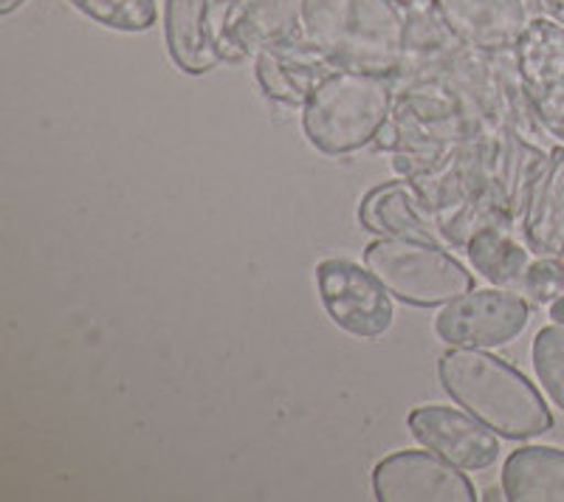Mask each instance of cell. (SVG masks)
I'll return each mask as SVG.
<instances>
[{"label": "cell", "instance_id": "cell-1", "mask_svg": "<svg viewBox=\"0 0 564 502\" xmlns=\"http://www.w3.org/2000/svg\"><path fill=\"white\" fill-rule=\"evenodd\" d=\"M437 379L457 406L506 440H531L553 429L545 399L525 373L480 348H452L437 359Z\"/></svg>", "mask_w": 564, "mask_h": 502}, {"label": "cell", "instance_id": "cell-2", "mask_svg": "<svg viewBox=\"0 0 564 502\" xmlns=\"http://www.w3.org/2000/svg\"><path fill=\"white\" fill-rule=\"evenodd\" d=\"M406 18L392 0H305L302 32L339 68L392 77L406 52Z\"/></svg>", "mask_w": 564, "mask_h": 502}, {"label": "cell", "instance_id": "cell-3", "mask_svg": "<svg viewBox=\"0 0 564 502\" xmlns=\"http://www.w3.org/2000/svg\"><path fill=\"white\" fill-rule=\"evenodd\" d=\"M395 108L392 77L339 68L302 105L305 139L325 155H350L376 142Z\"/></svg>", "mask_w": 564, "mask_h": 502}, {"label": "cell", "instance_id": "cell-4", "mask_svg": "<svg viewBox=\"0 0 564 502\" xmlns=\"http://www.w3.org/2000/svg\"><path fill=\"white\" fill-rule=\"evenodd\" d=\"M365 265L395 299L437 308L475 288L471 271L437 243L379 238L365 249Z\"/></svg>", "mask_w": 564, "mask_h": 502}, {"label": "cell", "instance_id": "cell-5", "mask_svg": "<svg viewBox=\"0 0 564 502\" xmlns=\"http://www.w3.org/2000/svg\"><path fill=\"white\" fill-rule=\"evenodd\" d=\"M243 0H167L164 3V43L184 74L215 72L226 59H238L235 20Z\"/></svg>", "mask_w": 564, "mask_h": 502}, {"label": "cell", "instance_id": "cell-6", "mask_svg": "<svg viewBox=\"0 0 564 502\" xmlns=\"http://www.w3.org/2000/svg\"><path fill=\"white\" fill-rule=\"evenodd\" d=\"M531 303L513 288H471L443 305L435 334L449 348H500L528 328Z\"/></svg>", "mask_w": 564, "mask_h": 502}, {"label": "cell", "instance_id": "cell-7", "mask_svg": "<svg viewBox=\"0 0 564 502\" xmlns=\"http://www.w3.org/2000/svg\"><path fill=\"white\" fill-rule=\"evenodd\" d=\"M316 288L327 316L359 339H379L392 328V294L372 277V271L341 258L316 265Z\"/></svg>", "mask_w": 564, "mask_h": 502}, {"label": "cell", "instance_id": "cell-8", "mask_svg": "<svg viewBox=\"0 0 564 502\" xmlns=\"http://www.w3.org/2000/svg\"><path fill=\"white\" fill-rule=\"evenodd\" d=\"M513 59L533 119L564 142V26L551 18L531 20Z\"/></svg>", "mask_w": 564, "mask_h": 502}, {"label": "cell", "instance_id": "cell-9", "mask_svg": "<svg viewBox=\"0 0 564 502\" xmlns=\"http://www.w3.org/2000/svg\"><path fill=\"white\" fill-rule=\"evenodd\" d=\"M379 502H475V483L432 449H404L381 458L372 469Z\"/></svg>", "mask_w": 564, "mask_h": 502}, {"label": "cell", "instance_id": "cell-10", "mask_svg": "<svg viewBox=\"0 0 564 502\" xmlns=\"http://www.w3.org/2000/svg\"><path fill=\"white\" fill-rule=\"evenodd\" d=\"M412 438L463 471H482L500 458V435L455 406H415L406 418Z\"/></svg>", "mask_w": 564, "mask_h": 502}, {"label": "cell", "instance_id": "cell-11", "mask_svg": "<svg viewBox=\"0 0 564 502\" xmlns=\"http://www.w3.org/2000/svg\"><path fill=\"white\" fill-rule=\"evenodd\" d=\"M334 72H339V65L322 54L308 37L265 45L257 52L254 63L257 83L263 94L282 105H305Z\"/></svg>", "mask_w": 564, "mask_h": 502}, {"label": "cell", "instance_id": "cell-12", "mask_svg": "<svg viewBox=\"0 0 564 502\" xmlns=\"http://www.w3.org/2000/svg\"><path fill=\"white\" fill-rule=\"evenodd\" d=\"M359 223L379 238L446 243L435 209L426 204L415 181H387L372 187L359 204Z\"/></svg>", "mask_w": 564, "mask_h": 502}, {"label": "cell", "instance_id": "cell-13", "mask_svg": "<svg viewBox=\"0 0 564 502\" xmlns=\"http://www.w3.org/2000/svg\"><path fill=\"white\" fill-rule=\"evenodd\" d=\"M432 7L457 40L486 54L513 52L531 23L522 0H432Z\"/></svg>", "mask_w": 564, "mask_h": 502}, {"label": "cell", "instance_id": "cell-14", "mask_svg": "<svg viewBox=\"0 0 564 502\" xmlns=\"http://www.w3.org/2000/svg\"><path fill=\"white\" fill-rule=\"evenodd\" d=\"M525 245L536 258H562L564 251V148L551 150L545 170L531 189L525 218Z\"/></svg>", "mask_w": 564, "mask_h": 502}, {"label": "cell", "instance_id": "cell-15", "mask_svg": "<svg viewBox=\"0 0 564 502\" xmlns=\"http://www.w3.org/2000/svg\"><path fill=\"white\" fill-rule=\"evenodd\" d=\"M508 502H564V449L522 446L502 463Z\"/></svg>", "mask_w": 564, "mask_h": 502}, {"label": "cell", "instance_id": "cell-16", "mask_svg": "<svg viewBox=\"0 0 564 502\" xmlns=\"http://www.w3.org/2000/svg\"><path fill=\"white\" fill-rule=\"evenodd\" d=\"M305 0H251L235 20V45L240 57L271 43L300 37Z\"/></svg>", "mask_w": 564, "mask_h": 502}, {"label": "cell", "instance_id": "cell-17", "mask_svg": "<svg viewBox=\"0 0 564 502\" xmlns=\"http://www.w3.org/2000/svg\"><path fill=\"white\" fill-rule=\"evenodd\" d=\"M463 249H466L471 265L480 271V277H486L497 288L520 291L522 277L531 265V258H528L531 249L522 245L520 240H513L511 229L486 226V229L471 234Z\"/></svg>", "mask_w": 564, "mask_h": 502}, {"label": "cell", "instance_id": "cell-18", "mask_svg": "<svg viewBox=\"0 0 564 502\" xmlns=\"http://www.w3.org/2000/svg\"><path fill=\"white\" fill-rule=\"evenodd\" d=\"M68 3L85 18L113 32H148L159 20L155 0H68Z\"/></svg>", "mask_w": 564, "mask_h": 502}, {"label": "cell", "instance_id": "cell-19", "mask_svg": "<svg viewBox=\"0 0 564 502\" xmlns=\"http://www.w3.org/2000/svg\"><path fill=\"white\" fill-rule=\"evenodd\" d=\"M533 370L553 404L564 413V325H547L536 334L531 348Z\"/></svg>", "mask_w": 564, "mask_h": 502}, {"label": "cell", "instance_id": "cell-20", "mask_svg": "<svg viewBox=\"0 0 564 502\" xmlns=\"http://www.w3.org/2000/svg\"><path fill=\"white\" fill-rule=\"evenodd\" d=\"M520 294L536 305H551L553 299L564 296V258L533 260L520 283Z\"/></svg>", "mask_w": 564, "mask_h": 502}, {"label": "cell", "instance_id": "cell-21", "mask_svg": "<svg viewBox=\"0 0 564 502\" xmlns=\"http://www.w3.org/2000/svg\"><path fill=\"white\" fill-rule=\"evenodd\" d=\"M376 144H379L381 150H390V153H395L398 144H401V128H398L395 119L384 122V128H381L379 135H376Z\"/></svg>", "mask_w": 564, "mask_h": 502}, {"label": "cell", "instance_id": "cell-22", "mask_svg": "<svg viewBox=\"0 0 564 502\" xmlns=\"http://www.w3.org/2000/svg\"><path fill=\"white\" fill-rule=\"evenodd\" d=\"M536 7L545 18L556 20L558 26H564V0H536Z\"/></svg>", "mask_w": 564, "mask_h": 502}, {"label": "cell", "instance_id": "cell-23", "mask_svg": "<svg viewBox=\"0 0 564 502\" xmlns=\"http://www.w3.org/2000/svg\"><path fill=\"white\" fill-rule=\"evenodd\" d=\"M547 314H551L553 323L564 325V296H558V299H553V303L547 305Z\"/></svg>", "mask_w": 564, "mask_h": 502}, {"label": "cell", "instance_id": "cell-24", "mask_svg": "<svg viewBox=\"0 0 564 502\" xmlns=\"http://www.w3.org/2000/svg\"><path fill=\"white\" fill-rule=\"evenodd\" d=\"M26 0H0V14H12L14 9H20Z\"/></svg>", "mask_w": 564, "mask_h": 502}, {"label": "cell", "instance_id": "cell-25", "mask_svg": "<svg viewBox=\"0 0 564 502\" xmlns=\"http://www.w3.org/2000/svg\"><path fill=\"white\" fill-rule=\"evenodd\" d=\"M392 3H398V7H404V9H417V7H426V3H432V0H392Z\"/></svg>", "mask_w": 564, "mask_h": 502}, {"label": "cell", "instance_id": "cell-26", "mask_svg": "<svg viewBox=\"0 0 564 502\" xmlns=\"http://www.w3.org/2000/svg\"><path fill=\"white\" fill-rule=\"evenodd\" d=\"M562 258H564V251H562Z\"/></svg>", "mask_w": 564, "mask_h": 502}]
</instances>
